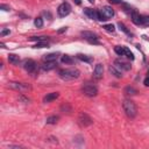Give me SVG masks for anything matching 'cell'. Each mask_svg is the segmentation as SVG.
<instances>
[{
  "label": "cell",
  "mask_w": 149,
  "mask_h": 149,
  "mask_svg": "<svg viewBox=\"0 0 149 149\" xmlns=\"http://www.w3.org/2000/svg\"><path fill=\"white\" fill-rule=\"evenodd\" d=\"M74 2H76L77 5H80V0H74Z\"/></svg>",
  "instance_id": "d590c367"
},
{
  "label": "cell",
  "mask_w": 149,
  "mask_h": 149,
  "mask_svg": "<svg viewBox=\"0 0 149 149\" xmlns=\"http://www.w3.org/2000/svg\"><path fill=\"white\" fill-rule=\"evenodd\" d=\"M102 74H104V65L101 63H98L94 66V70H93V78L99 80V79L102 78Z\"/></svg>",
  "instance_id": "30bf717a"
},
{
  "label": "cell",
  "mask_w": 149,
  "mask_h": 149,
  "mask_svg": "<svg viewBox=\"0 0 149 149\" xmlns=\"http://www.w3.org/2000/svg\"><path fill=\"white\" fill-rule=\"evenodd\" d=\"M77 58L81 62H86V63H91L93 61V57L92 56H88V55H84V54H78L77 55Z\"/></svg>",
  "instance_id": "e0dca14e"
},
{
  "label": "cell",
  "mask_w": 149,
  "mask_h": 149,
  "mask_svg": "<svg viewBox=\"0 0 149 149\" xmlns=\"http://www.w3.org/2000/svg\"><path fill=\"white\" fill-rule=\"evenodd\" d=\"M118 27H119V28H120V29H121V30H122L125 34H127L128 36H132V33H130V31L127 29V27H126V26H125L122 22H119V23H118Z\"/></svg>",
  "instance_id": "484cf974"
},
{
  "label": "cell",
  "mask_w": 149,
  "mask_h": 149,
  "mask_svg": "<svg viewBox=\"0 0 149 149\" xmlns=\"http://www.w3.org/2000/svg\"><path fill=\"white\" fill-rule=\"evenodd\" d=\"M98 12H99V21L108 20L114 15V9L111 6H104Z\"/></svg>",
  "instance_id": "3957f363"
},
{
  "label": "cell",
  "mask_w": 149,
  "mask_h": 149,
  "mask_svg": "<svg viewBox=\"0 0 149 149\" xmlns=\"http://www.w3.org/2000/svg\"><path fill=\"white\" fill-rule=\"evenodd\" d=\"M71 12V6L68 3V2H62L58 8H57V14L61 16V17H65L70 14Z\"/></svg>",
  "instance_id": "52a82bcc"
},
{
  "label": "cell",
  "mask_w": 149,
  "mask_h": 149,
  "mask_svg": "<svg viewBox=\"0 0 149 149\" xmlns=\"http://www.w3.org/2000/svg\"><path fill=\"white\" fill-rule=\"evenodd\" d=\"M30 41H37V42H47L49 40L48 36H31L29 38Z\"/></svg>",
  "instance_id": "cb8c5ba5"
},
{
  "label": "cell",
  "mask_w": 149,
  "mask_h": 149,
  "mask_svg": "<svg viewBox=\"0 0 149 149\" xmlns=\"http://www.w3.org/2000/svg\"><path fill=\"white\" fill-rule=\"evenodd\" d=\"M114 51H115V54L119 55V56H125V48L121 47V45L114 47Z\"/></svg>",
  "instance_id": "d4e9b609"
},
{
  "label": "cell",
  "mask_w": 149,
  "mask_h": 149,
  "mask_svg": "<svg viewBox=\"0 0 149 149\" xmlns=\"http://www.w3.org/2000/svg\"><path fill=\"white\" fill-rule=\"evenodd\" d=\"M78 121H79V125L83 127H87V126L92 125V122H93V120L86 113H80L78 116Z\"/></svg>",
  "instance_id": "9c48e42d"
},
{
  "label": "cell",
  "mask_w": 149,
  "mask_h": 149,
  "mask_svg": "<svg viewBox=\"0 0 149 149\" xmlns=\"http://www.w3.org/2000/svg\"><path fill=\"white\" fill-rule=\"evenodd\" d=\"M58 97H59V93H58V92L48 93V94L43 98V102H50V101H52V100H56Z\"/></svg>",
  "instance_id": "4fadbf2b"
},
{
  "label": "cell",
  "mask_w": 149,
  "mask_h": 149,
  "mask_svg": "<svg viewBox=\"0 0 149 149\" xmlns=\"http://www.w3.org/2000/svg\"><path fill=\"white\" fill-rule=\"evenodd\" d=\"M102 28H104L105 30L109 31V33H114V31H115V27H114L113 24H104Z\"/></svg>",
  "instance_id": "f1b7e54d"
},
{
  "label": "cell",
  "mask_w": 149,
  "mask_h": 149,
  "mask_svg": "<svg viewBox=\"0 0 149 149\" xmlns=\"http://www.w3.org/2000/svg\"><path fill=\"white\" fill-rule=\"evenodd\" d=\"M34 48H49V44L47 42H37L34 45Z\"/></svg>",
  "instance_id": "f546056e"
},
{
  "label": "cell",
  "mask_w": 149,
  "mask_h": 149,
  "mask_svg": "<svg viewBox=\"0 0 149 149\" xmlns=\"http://www.w3.org/2000/svg\"><path fill=\"white\" fill-rule=\"evenodd\" d=\"M109 2H111V3H116V5H119V3H122V0H109Z\"/></svg>",
  "instance_id": "836d02e7"
},
{
  "label": "cell",
  "mask_w": 149,
  "mask_h": 149,
  "mask_svg": "<svg viewBox=\"0 0 149 149\" xmlns=\"http://www.w3.org/2000/svg\"><path fill=\"white\" fill-rule=\"evenodd\" d=\"M123 48H125V56H126L128 59L134 61V55H133V52H132L127 47H123Z\"/></svg>",
  "instance_id": "4316f807"
},
{
  "label": "cell",
  "mask_w": 149,
  "mask_h": 149,
  "mask_svg": "<svg viewBox=\"0 0 149 149\" xmlns=\"http://www.w3.org/2000/svg\"><path fill=\"white\" fill-rule=\"evenodd\" d=\"M0 9H2V10H5V12H9V10H10L9 6H7V5H5V3H1V5H0Z\"/></svg>",
  "instance_id": "4dcf8cb0"
},
{
  "label": "cell",
  "mask_w": 149,
  "mask_h": 149,
  "mask_svg": "<svg viewBox=\"0 0 149 149\" xmlns=\"http://www.w3.org/2000/svg\"><path fill=\"white\" fill-rule=\"evenodd\" d=\"M8 87H10L12 90L19 91V92H27L31 90V86L26 84V83H20V81H9L8 83Z\"/></svg>",
  "instance_id": "277c9868"
},
{
  "label": "cell",
  "mask_w": 149,
  "mask_h": 149,
  "mask_svg": "<svg viewBox=\"0 0 149 149\" xmlns=\"http://www.w3.org/2000/svg\"><path fill=\"white\" fill-rule=\"evenodd\" d=\"M88 1H90L91 3H93V2H94V0H88Z\"/></svg>",
  "instance_id": "8d00e7d4"
},
{
  "label": "cell",
  "mask_w": 149,
  "mask_h": 149,
  "mask_svg": "<svg viewBox=\"0 0 149 149\" xmlns=\"http://www.w3.org/2000/svg\"><path fill=\"white\" fill-rule=\"evenodd\" d=\"M58 120H59V116L58 115H51V116H48L45 121H47L48 125H55V123L58 122Z\"/></svg>",
  "instance_id": "7402d4cb"
},
{
  "label": "cell",
  "mask_w": 149,
  "mask_h": 149,
  "mask_svg": "<svg viewBox=\"0 0 149 149\" xmlns=\"http://www.w3.org/2000/svg\"><path fill=\"white\" fill-rule=\"evenodd\" d=\"M7 34H10V30H9V29H2L1 33H0V36L2 37V36H5V35H7Z\"/></svg>",
  "instance_id": "1f68e13d"
},
{
  "label": "cell",
  "mask_w": 149,
  "mask_h": 149,
  "mask_svg": "<svg viewBox=\"0 0 149 149\" xmlns=\"http://www.w3.org/2000/svg\"><path fill=\"white\" fill-rule=\"evenodd\" d=\"M64 31H66V27H63V28H62V29H59L57 33H58V34H62V33H64Z\"/></svg>",
  "instance_id": "e575fe53"
},
{
  "label": "cell",
  "mask_w": 149,
  "mask_h": 149,
  "mask_svg": "<svg viewBox=\"0 0 149 149\" xmlns=\"http://www.w3.org/2000/svg\"><path fill=\"white\" fill-rule=\"evenodd\" d=\"M34 24H35V27H37V28L43 27V19H42V17H36V19L34 20Z\"/></svg>",
  "instance_id": "83f0119b"
},
{
  "label": "cell",
  "mask_w": 149,
  "mask_h": 149,
  "mask_svg": "<svg viewBox=\"0 0 149 149\" xmlns=\"http://www.w3.org/2000/svg\"><path fill=\"white\" fill-rule=\"evenodd\" d=\"M140 26H143V27L149 26V15H141L140 16Z\"/></svg>",
  "instance_id": "44dd1931"
},
{
  "label": "cell",
  "mask_w": 149,
  "mask_h": 149,
  "mask_svg": "<svg viewBox=\"0 0 149 149\" xmlns=\"http://www.w3.org/2000/svg\"><path fill=\"white\" fill-rule=\"evenodd\" d=\"M57 58H58V54H56V52L48 54V55H44L43 56V61L44 62H56Z\"/></svg>",
  "instance_id": "5bb4252c"
},
{
  "label": "cell",
  "mask_w": 149,
  "mask_h": 149,
  "mask_svg": "<svg viewBox=\"0 0 149 149\" xmlns=\"http://www.w3.org/2000/svg\"><path fill=\"white\" fill-rule=\"evenodd\" d=\"M122 108L126 113V115L130 119L135 118L137 115V107L135 105V102L130 99H125L123 102H122Z\"/></svg>",
  "instance_id": "6da1fadb"
},
{
  "label": "cell",
  "mask_w": 149,
  "mask_h": 149,
  "mask_svg": "<svg viewBox=\"0 0 149 149\" xmlns=\"http://www.w3.org/2000/svg\"><path fill=\"white\" fill-rule=\"evenodd\" d=\"M22 66H23V69H24L27 72H29V73H36V71H38L37 64H36V62L33 61V59H24L23 63H22Z\"/></svg>",
  "instance_id": "8992f818"
},
{
  "label": "cell",
  "mask_w": 149,
  "mask_h": 149,
  "mask_svg": "<svg viewBox=\"0 0 149 149\" xmlns=\"http://www.w3.org/2000/svg\"><path fill=\"white\" fill-rule=\"evenodd\" d=\"M81 93L87 97H95L98 94V87L93 84H84L80 88Z\"/></svg>",
  "instance_id": "5b68a950"
},
{
  "label": "cell",
  "mask_w": 149,
  "mask_h": 149,
  "mask_svg": "<svg viewBox=\"0 0 149 149\" xmlns=\"http://www.w3.org/2000/svg\"><path fill=\"white\" fill-rule=\"evenodd\" d=\"M81 34V36L85 38V40H87L90 43H99V36L95 34V33H93V31H81L80 33Z\"/></svg>",
  "instance_id": "ba28073f"
},
{
  "label": "cell",
  "mask_w": 149,
  "mask_h": 149,
  "mask_svg": "<svg viewBox=\"0 0 149 149\" xmlns=\"http://www.w3.org/2000/svg\"><path fill=\"white\" fill-rule=\"evenodd\" d=\"M84 13H85V15H87L90 19L99 20V12H98V10H94V9H91V8H85V9H84Z\"/></svg>",
  "instance_id": "7c38bea8"
},
{
  "label": "cell",
  "mask_w": 149,
  "mask_h": 149,
  "mask_svg": "<svg viewBox=\"0 0 149 149\" xmlns=\"http://www.w3.org/2000/svg\"><path fill=\"white\" fill-rule=\"evenodd\" d=\"M123 92L127 95H135L137 93V90L135 87H133V86H126L125 90H123Z\"/></svg>",
  "instance_id": "ffe728a7"
},
{
  "label": "cell",
  "mask_w": 149,
  "mask_h": 149,
  "mask_svg": "<svg viewBox=\"0 0 149 149\" xmlns=\"http://www.w3.org/2000/svg\"><path fill=\"white\" fill-rule=\"evenodd\" d=\"M61 62L64 63V64H72L73 63V58L71 56H69V55H63L61 57Z\"/></svg>",
  "instance_id": "603a6c76"
},
{
  "label": "cell",
  "mask_w": 149,
  "mask_h": 149,
  "mask_svg": "<svg viewBox=\"0 0 149 149\" xmlns=\"http://www.w3.org/2000/svg\"><path fill=\"white\" fill-rule=\"evenodd\" d=\"M58 74L64 80H72V79H77L80 72L77 69H61L58 71Z\"/></svg>",
  "instance_id": "7a4b0ae2"
},
{
  "label": "cell",
  "mask_w": 149,
  "mask_h": 149,
  "mask_svg": "<svg viewBox=\"0 0 149 149\" xmlns=\"http://www.w3.org/2000/svg\"><path fill=\"white\" fill-rule=\"evenodd\" d=\"M56 65H57L56 62H44V64L42 65V69L45 70V71H50V70L55 69Z\"/></svg>",
  "instance_id": "ac0fdd59"
},
{
  "label": "cell",
  "mask_w": 149,
  "mask_h": 149,
  "mask_svg": "<svg viewBox=\"0 0 149 149\" xmlns=\"http://www.w3.org/2000/svg\"><path fill=\"white\" fill-rule=\"evenodd\" d=\"M143 84H144V86H148V87H149V76L144 78V80H143Z\"/></svg>",
  "instance_id": "d6a6232c"
},
{
  "label": "cell",
  "mask_w": 149,
  "mask_h": 149,
  "mask_svg": "<svg viewBox=\"0 0 149 149\" xmlns=\"http://www.w3.org/2000/svg\"><path fill=\"white\" fill-rule=\"evenodd\" d=\"M130 16H132V21H133V23H135L136 26H140V14L136 12V10H133L132 13H130Z\"/></svg>",
  "instance_id": "d6986e66"
},
{
  "label": "cell",
  "mask_w": 149,
  "mask_h": 149,
  "mask_svg": "<svg viewBox=\"0 0 149 149\" xmlns=\"http://www.w3.org/2000/svg\"><path fill=\"white\" fill-rule=\"evenodd\" d=\"M108 70H109V72H111L114 77H116V78H121V77H122V73H121L120 69H118L115 65H111V66L108 68Z\"/></svg>",
  "instance_id": "9a60e30c"
},
{
  "label": "cell",
  "mask_w": 149,
  "mask_h": 149,
  "mask_svg": "<svg viewBox=\"0 0 149 149\" xmlns=\"http://www.w3.org/2000/svg\"><path fill=\"white\" fill-rule=\"evenodd\" d=\"M114 65H115L118 69H120V70H125V71H129V70L132 69V66H130L129 63L122 62V61H120V59H116V61L114 62Z\"/></svg>",
  "instance_id": "8fae6325"
},
{
  "label": "cell",
  "mask_w": 149,
  "mask_h": 149,
  "mask_svg": "<svg viewBox=\"0 0 149 149\" xmlns=\"http://www.w3.org/2000/svg\"><path fill=\"white\" fill-rule=\"evenodd\" d=\"M8 62L12 63V64H14V65L19 64V63H20V57H19V55L9 54V55H8Z\"/></svg>",
  "instance_id": "2e32d148"
}]
</instances>
